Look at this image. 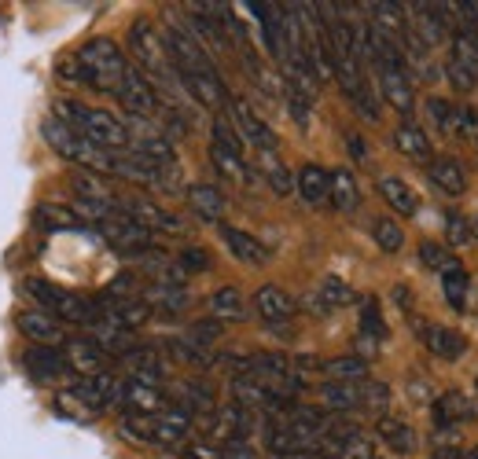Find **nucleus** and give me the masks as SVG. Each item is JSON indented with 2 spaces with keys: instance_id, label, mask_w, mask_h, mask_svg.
Instances as JSON below:
<instances>
[{
  "instance_id": "f257e3e1",
  "label": "nucleus",
  "mask_w": 478,
  "mask_h": 459,
  "mask_svg": "<svg viewBox=\"0 0 478 459\" xmlns=\"http://www.w3.org/2000/svg\"><path fill=\"white\" fill-rule=\"evenodd\" d=\"M78 63H81V85H92L96 92H118L129 63H126V55L115 41L108 37H92L81 44L78 52Z\"/></svg>"
},
{
  "instance_id": "f03ea898",
  "label": "nucleus",
  "mask_w": 478,
  "mask_h": 459,
  "mask_svg": "<svg viewBox=\"0 0 478 459\" xmlns=\"http://www.w3.org/2000/svg\"><path fill=\"white\" fill-rule=\"evenodd\" d=\"M26 295L41 305V313H48L52 320H60V323H81V327L96 323V305L85 302V298H78L74 291H67V286L52 283V279L30 276L26 279Z\"/></svg>"
},
{
  "instance_id": "7ed1b4c3",
  "label": "nucleus",
  "mask_w": 478,
  "mask_h": 459,
  "mask_svg": "<svg viewBox=\"0 0 478 459\" xmlns=\"http://www.w3.org/2000/svg\"><path fill=\"white\" fill-rule=\"evenodd\" d=\"M192 430V416H184L181 408H170L163 416H126L122 434L140 441V445H155V448H173L184 445Z\"/></svg>"
},
{
  "instance_id": "20e7f679",
  "label": "nucleus",
  "mask_w": 478,
  "mask_h": 459,
  "mask_svg": "<svg viewBox=\"0 0 478 459\" xmlns=\"http://www.w3.org/2000/svg\"><path fill=\"white\" fill-rule=\"evenodd\" d=\"M96 232L108 239L115 250H122V254H140V250L155 247V236L147 232L144 224H136L129 213H122V210H108V213H103L96 220Z\"/></svg>"
},
{
  "instance_id": "39448f33",
  "label": "nucleus",
  "mask_w": 478,
  "mask_h": 459,
  "mask_svg": "<svg viewBox=\"0 0 478 459\" xmlns=\"http://www.w3.org/2000/svg\"><path fill=\"white\" fill-rule=\"evenodd\" d=\"M166 41V52H170V60H173V70L177 78H188V74H218L214 63H210V55L202 52V41H195L184 26H166L163 33Z\"/></svg>"
},
{
  "instance_id": "423d86ee",
  "label": "nucleus",
  "mask_w": 478,
  "mask_h": 459,
  "mask_svg": "<svg viewBox=\"0 0 478 459\" xmlns=\"http://www.w3.org/2000/svg\"><path fill=\"white\" fill-rule=\"evenodd\" d=\"M122 393H126V379H118L115 371L96 375V379H78L67 389V397L78 400L85 412H103V408H111V405H122Z\"/></svg>"
},
{
  "instance_id": "0eeeda50",
  "label": "nucleus",
  "mask_w": 478,
  "mask_h": 459,
  "mask_svg": "<svg viewBox=\"0 0 478 459\" xmlns=\"http://www.w3.org/2000/svg\"><path fill=\"white\" fill-rule=\"evenodd\" d=\"M81 136L103 151H122L129 147V133L122 126V118H115L111 110H96V107H85V129Z\"/></svg>"
},
{
  "instance_id": "6e6552de",
  "label": "nucleus",
  "mask_w": 478,
  "mask_h": 459,
  "mask_svg": "<svg viewBox=\"0 0 478 459\" xmlns=\"http://www.w3.org/2000/svg\"><path fill=\"white\" fill-rule=\"evenodd\" d=\"M118 210L122 213H129L136 224H144L147 232L155 236V232H166V236H184L188 228H184V220H177L170 210H163V206H155V202H147V199H126V195H118Z\"/></svg>"
},
{
  "instance_id": "1a4fd4ad",
  "label": "nucleus",
  "mask_w": 478,
  "mask_h": 459,
  "mask_svg": "<svg viewBox=\"0 0 478 459\" xmlns=\"http://www.w3.org/2000/svg\"><path fill=\"white\" fill-rule=\"evenodd\" d=\"M118 99H122V107L129 110V114H136V118H155L158 114V92H155V85L136 70V67H129L126 70V78H122V85H118V92H115Z\"/></svg>"
},
{
  "instance_id": "9d476101",
  "label": "nucleus",
  "mask_w": 478,
  "mask_h": 459,
  "mask_svg": "<svg viewBox=\"0 0 478 459\" xmlns=\"http://www.w3.org/2000/svg\"><path fill=\"white\" fill-rule=\"evenodd\" d=\"M96 320L111 323L118 331H136V327H144L151 320V309L140 298H108V295H103L96 302Z\"/></svg>"
},
{
  "instance_id": "9b49d317",
  "label": "nucleus",
  "mask_w": 478,
  "mask_h": 459,
  "mask_svg": "<svg viewBox=\"0 0 478 459\" xmlns=\"http://www.w3.org/2000/svg\"><path fill=\"white\" fill-rule=\"evenodd\" d=\"M232 126L239 129V136L243 140H250L261 155H276V147H280V140H276V133L265 126L261 118H258V110L250 107V99H232Z\"/></svg>"
},
{
  "instance_id": "f8f14e48",
  "label": "nucleus",
  "mask_w": 478,
  "mask_h": 459,
  "mask_svg": "<svg viewBox=\"0 0 478 459\" xmlns=\"http://www.w3.org/2000/svg\"><path fill=\"white\" fill-rule=\"evenodd\" d=\"M63 361H67V368H74L81 379H96V375H108V371H111V357L103 353L92 338H74V342H67Z\"/></svg>"
},
{
  "instance_id": "ddd939ff",
  "label": "nucleus",
  "mask_w": 478,
  "mask_h": 459,
  "mask_svg": "<svg viewBox=\"0 0 478 459\" xmlns=\"http://www.w3.org/2000/svg\"><path fill=\"white\" fill-rule=\"evenodd\" d=\"M254 313L269 323V327H284L291 316H295V302L287 291H280L276 283H265L254 291Z\"/></svg>"
},
{
  "instance_id": "4468645a",
  "label": "nucleus",
  "mask_w": 478,
  "mask_h": 459,
  "mask_svg": "<svg viewBox=\"0 0 478 459\" xmlns=\"http://www.w3.org/2000/svg\"><path fill=\"white\" fill-rule=\"evenodd\" d=\"M15 323H19V331H23L26 338H33V342H37V346L56 350V346H63V342H67L63 323H60V320H52V316H48V313H41V309H26V313H19V316H15Z\"/></svg>"
},
{
  "instance_id": "2eb2a0df",
  "label": "nucleus",
  "mask_w": 478,
  "mask_h": 459,
  "mask_svg": "<svg viewBox=\"0 0 478 459\" xmlns=\"http://www.w3.org/2000/svg\"><path fill=\"white\" fill-rule=\"evenodd\" d=\"M126 371H129V382H144V386H158L163 389V353H158L155 346H136L122 357Z\"/></svg>"
},
{
  "instance_id": "dca6fc26",
  "label": "nucleus",
  "mask_w": 478,
  "mask_h": 459,
  "mask_svg": "<svg viewBox=\"0 0 478 459\" xmlns=\"http://www.w3.org/2000/svg\"><path fill=\"white\" fill-rule=\"evenodd\" d=\"M122 405L129 408V416H163L173 408V400L158 389V386H144V382H126Z\"/></svg>"
},
{
  "instance_id": "f3484780",
  "label": "nucleus",
  "mask_w": 478,
  "mask_h": 459,
  "mask_svg": "<svg viewBox=\"0 0 478 459\" xmlns=\"http://www.w3.org/2000/svg\"><path fill=\"white\" fill-rule=\"evenodd\" d=\"M181 89L188 92V99H195L199 107H210V110H225L229 103V92H225V81L218 74H188L181 78Z\"/></svg>"
},
{
  "instance_id": "a211bd4d",
  "label": "nucleus",
  "mask_w": 478,
  "mask_h": 459,
  "mask_svg": "<svg viewBox=\"0 0 478 459\" xmlns=\"http://www.w3.org/2000/svg\"><path fill=\"white\" fill-rule=\"evenodd\" d=\"M431 416H435V426H438V430H453V426L474 419V405H471L464 393L449 389V393H442L435 405H431Z\"/></svg>"
},
{
  "instance_id": "6ab92c4d",
  "label": "nucleus",
  "mask_w": 478,
  "mask_h": 459,
  "mask_svg": "<svg viewBox=\"0 0 478 459\" xmlns=\"http://www.w3.org/2000/svg\"><path fill=\"white\" fill-rule=\"evenodd\" d=\"M74 192L85 206H99V210H118V192L103 181L99 173H85V169H78L74 173Z\"/></svg>"
},
{
  "instance_id": "aec40b11",
  "label": "nucleus",
  "mask_w": 478,
  "mask_h": 459,
  "mask_svg": "<svg viewBox=\"0 0 478 459\" xmlns=\"http://www.w3.org/2000/svg\"><path fill=\"white\" fill-rule=\"evenodd\" d=\"M221 239L225 247L232 250V258H239L243 265H265L269 261V250L261 247V239H254L250 232H243V228H232V224H221Z\"/></svg>"
},
{
  "instance_id": "412c9836",
  "label": "nucleus",
  "mask_w": 478,
  "mask_h": 459,
  "mask_svg": "<svg viewBox=\"0 0 478 459\" xmlns=\"http://www.w3.org/2000/svg\"><path fill=\"white\" fill-rule=\"evenodd\" d=\"M23 364H26V371H30L33 379H41V382H52V379H60V375L70 371L67 361H63V353H60V350H48V346H30V350L23 353Z\"/></svg>"
},
{
  "instance_id": "4be33fe9",
  "label": "nucleus",
  "mask_w": 478,
  "mask_h": 459,
  "mask_svg": "<svg viewBox=\"0 0 478 459\" xmlns=\"http://www.w3.org/2000/svg\"><path fill=\"white\" fill-rule=\"evenodd\" d=\"M380 70V89H383V99H390L394 110L408 114L412 110V85H408V70H398V67H376Z\"/></svg>"
},
{
  "instance_id": "5701e85b",
  "label": "nucleus",
  "mask_w": 478,
  "mask_h": 459,
  "mask_svg": "<svg viewBox=\"0 0 478 459\" xmlns=\"http://www.w3.org/2000/svg\"><path fill=\"white\" fill-rule=\"evenodd\" d=\"M295 188H298V195L309 202V206H321V202H328V192H332V173L328 169H321V165H302L298 169V181H295Z\"/></svg>"
},
{
  "instance_id": "b1692460",
  "label": "nucleus",
  "mask_w": 478,
  "mask_h": 459,
  "mask_svg": "<svg viewBox=\"0 0 478 459\" xmlns=\"http://www.w3.org/2000/svg\"><path fill=\"white\" fill-rule=\"evenodd\" d=\"M140 302L151 309V305H158V309H166V313H181L184 305H188V286H170V283H144L140 286Z\"/></svg>"
},
{
  "instance_id": "393cba45",
  "label": "nucleus",
  "mask_w": 478,
  "mask_h": 459,
  "mask_svg": "<svg viewBox=\"0 0 478 459\" xmlns=\"http://www.w3.org/2000/svg\"><path fill=\"white\" fill-rule=\"evenodd\" d=\"M33 224L41 228V232H78L81 228V217L67 206H56V202H41L33 210Z\"/></svg>"
},
{
  "instance_id": "a878e982",
  "label": "nucleus",
  "mask_w": 478,
  "mask_h": 459,
  "mask_svg": "<svg viewBox=\"0 0 478 459\" xmlns=\"http://www.w3.org/2000/svg\"><path fill=\"white\" fill-rule=\"evenodd\" d=\"M394 147H398L405 158H412V162H431V155H435L427 133H423L419 126H412V122H405V126L394 129Z\"/></svg>"
},
{
  "instance_id": "bb28decb",
  "label": "nucleus",
  "mask_w": 478,
  "mask_h": 459,
  "mask_svg": "<svg viewBox=\"0 0 478 459\" xmlns=\"http://www.w3.org/2000/svg\"><path fill=\"white\" fill-rule=\"evenodd\" d=\"M92 327H96V338H92V342H96V346L108 353L111 361H115V357L122 361L129 350H136V334H133V331H118V327L103 323V320H96Z\"/></svg>"
},
{
  "instance_id": "cd10ccee",
  "label": "nucleus",
  "mask_w": 478,
  "mask_h": 459,
  "mask_svg": "<svg viewBox=\"0 0 478 459\" xmlns=\"http://www.w3.org/2000/svg\"><path fill=\"white\" fill-rule=\"evenodd\" d=\"M423 342H427V350H431L435 357H442V361H456V357H464V350H467V338H464L460 331H453V327H427Z\"/></svg>"
},
{
  "instance_id": "c85d7f7f",
  "label": "nucleus",
  "mask_w": 478,
  "mask_h": 459,
  "mask_svg": "<svg viewBox=\"0 0 478 459\" xmlns=\"http://www.w3.org/2000/svg\"><path fill=\"white\" fill-rule=\"evenodd\" d=\"M184 195H188V206L195 210L199 220H218L225 210V195L214 184H192Z\"/></svg>"
},
{
  "instance_id": "c756f323",
  "label": "nucleus",
  "mask_w": 478,
  "mask_h": 459,
  "mask_svg": "<svg viewBox=\"0 0 478 459\" xmlns=\"http://www.w3.org/2000/svg\"><path fill=\"white\" fill-rule=\"evenodd\" d=\"M328 202H332L339 213H353V210L361 206V188H357V181H353L350 169H335V173H332Z\"/></svg>"
},
{
  "instance_id": "7c9ffc66",
  "label": "nucleus",
  "mask_w": 478,
  "mask_h": 459,
  "mask_svg": "<svg viewBox=\"0 0 478 459\" xmlns=\"http://www.w3.org/2000/svg\"><path fill=\"white\" fill-rule=\"evenodd\" d=\"M210 158H214V169L225 181H232V184H254V169L239 155H232V151H225L218 144H210Z\"/></svg>"
},
{
  "instance_id": "2f4dec72",
  "label": "nucleus",
  "mask_w": 478,
  "mask_h": 459,
  "mask_svg": "<svg viewBox=\"0 0 478 459\" xmlns=\"http://www.w3.org/2000/svg\"><path fill=\"white\" fill-rule=\"evenodd\" d=\"M166 353L177 361V364H188V368H210L214 364V357H210L206 346H199V342H192L188 334H177L166 342Z\"/></svg>"
},
{
  "instance_id": "473e14b6",
  "label": "nucleus",
  "mask_w": 478,
  "mask_h": 459,
  "mask_svg": "<svg viewBox=\"0 0 478 459\" xmlns=\"http://www.w3.org/2000/svg\"><path fill=\"white\" fill-rule=\"evenodd\" d=\"M431 181L435 188H442L445 195H464L467 192V177H464V169L456 158H438L431 162Z\"/></svg>"
},
{
  "instance_id": "72a5a7b5",
  "label": "nucleus",
  "mask_w": 478,
  "mask_h": 459,
  "mask_svg": "<svg viewBox=\"0 0 478 459\" xmlns=\"http://www.w3.org/2000/svg\"><path fill=\"white\" fill-rule=\"evenodd\" d=\"M380 195L390 202V210H398L401 217H412L416 210H419V199H416V192L401 181V177H383L380 181Z\"/></svg>"
},
{
  "instance_id": "f704fd0d",
  "label": "nucleus",
  "mask_w": 478,
  "mask_h": 459,
  "mask_svg": "<svg viewBox=\"0 0 478 459\" xmlns=\"http://www.w3.org/2000/svg\"><path fill=\"white\" fill-rule=\"evenodd\" d=\"M210 313H214V320H247V298L236 286H221L210 295Z\"/></svg>"
},
{
  "instance_id": "c9c22d12",
  "label": "nucleus",
  "mask_w": 478,
  "mask_h": 459,
  "mask_svg": "<svg viewBox=\"0 0 478 459\" xmlns=\"http://www.w3.org/2000/svg\"><path fill=\"white\" fill-rule=\"evenodd\" d=\"M376 430H380V437H383V441H387L394 452H401V455L416 452V434H412V426H408V423L383 416V419L376 423Z\"/></svg>"
},
{
  "instance_id": "e433bc0d",
  "label": "nucleus",
  "mask_w": 478,
  "mask_h": 459,
  "mask_svg": "<svg viewBox=\"0 0 478 459\" xmlns=\"http://www.w3.org/2000/svg\"><path fill=\"white\" fill-rule=\"evenodd\" d=\"M321 400L332 412H350V408H361V389L353 382H328L321 386Z\"/></svg>"
},
{
  "instance_id": "4c0bfd02",
  "label": "nucleus",
  "mask_w": 478,
  "mask_h": 459,
  "mask_svg": "<svg viewBox=\"0 0 478 459\" xmlns=\"http://www.w3.org/2000/svg\"><path fill=\"white\" fill-rule=\"evenodd\" d=\"M258 165H261L265 181H269V188H273L276 195H291V192H295V177H291V169H287L276 155H261V158H258Z\"/></svg>"
},
{
  "instance_id": "58836bf2",
  "label": "nucleus",
  "mask_w": 478,
  "mask_h": 459,
  "mask_svg": "<svg viewBox=\"0 0 478 459\" xmlns=\"http://www.w3.org/2000/svg\"><path fill=\"white\" fill-rule=\"evenodd\" d=\"M316 298L324 302V309L332 313V309H346V305H353V286L350 283H342L339 276H324L321 279V291H316Z\"/></svg>"
},
{
  "instance_id": "ea45409f",
  "label": "nucleus",
  "mask_w": 478,
  "mask_h": 459,
  "mask_svg": "<svg viewBox=\"0 0 478 459\" xmlns=\"http://www.w3.org/2000/svg\"><path fill=\"white\" fill-rule=\"evenodd\" d=\"M453 63L464 67L471 78H478V41H474V33H467V30L453 33Z\"/></svg>"
},
{
  "instance_id": "a19ab883",
  "label": "nucleus",
  "mask_w": 478,
  "mask_h": 459,
  "mask_svg": "<svg viewBox=\"0 0 478 459\" xmlns=\"http://www.w3.org/2000/svg\"><path fill=\"white\" fill-rule=\"evenodd\" d=\"M371 239H376V247L383 254H398L405 247V232H401V224L390 220V217H380L376 224H371Z\"/></svg>"
},
{
  "instance_id": "79ce46f5",
  "label": "nucleus",
  "mask_w": 478,
  "mask_h": 459,
  "mask_svg": "<svg viewBox=\"0 0 478 459\" xmlns=\"http://www.w3.org/2000/svg\"><path fill=\"white\" fill-rule=\"evenodd\" d=\"M442 291H445V302L453 309H467V272L460 265H449L445 276H442Z\"/></svg>"
},
{
  "instance_id": "37998d69",
  "label": "nucleus",
  "mask_w": 478,
  "mask_h": 459,
  "mask_svg": "<svg viewBox=\"0 0 478 459\" xmlns=\"http://www.w3.org/2000/svg\"><path fill=\"white\" fill-rule=\"evenodd\" d=\"M321 368H324V375L332 382H353V379L368 375V361H361V357H339V361H328Z\"/></svg>"
},
{
  "instance_id": "c03bdc74",
  "label": "nucleus",
  "mask_w": 478,
  "mask_h": 459,
  "mask_svg": "<svg viewBox=\"0 0 478 459\" xmlns=\"http://www.w3.org/2000/svg\"><path fill=\"white\" fill-rule=\"evenodd\" d=\"M361 331H364V338H376V342L387 338V320H383L376 298H364V305H361Z\"/></svg>"
},
{
  "instance_id": "a18cd8bd",
  "label": "nucleus",
  "mask_w": 478,
  "mask_h": 459,
  "mask_svg": "<svg viewBox=\"0 0 478 459\" xmlns=\"http://www.w3.org/2000/svg\"><path fill=\"white\" fill-rule=\"evenodd\" d=\"M214 144L243 158V136L236 133V126H232L229 114H214Z\"/></svg>"
},
{
  "instance_id": "49530a36",
  "label": "nucleus",
  "mask_w": 478,
  "mask_h": 459,
  "mask_svg": "<svg viewBox=\"0 0 478 459\" xmlns=\"http://www.w3.org/2000/svg\"><path fill=\"white\" fill-rule=\"evenodd\" d=\"M357 389H361V408H368V412H383L390 405V389L383 382H364Z\"/></svg>"
},
{
  "instance_id": "de8ad7c7",
  "label": "nucleus",
  "mask_w": 478,
  "mask_h": 459,
  "mask_svg": "<svg viewBox=\"0 0 478 459\" xmlns=\"http://www.w3.org/2000/svg\"><path fill=\"white\" fill-rule=\"evenodd\" d=\"M221 334H225L221 320H199V323H192V331H188V338L199 342V346H214Z\"/></svg>"
},
{
  "instance_id": "09e8293b",
  "label": "nucleus",
  "mask_w": 478,
  "mask_h": 459,
  "mask_svg": "<svg viewBox=\"0 0 478 459\" xmlns=\"http://www.w3.org/2000/svg\"><path fill=\"white\" fill-rule=\"evenodd\" d=\"M445 239H449V247H467L471 224H467L464 213H449V217H445Z\"/></svg>"
},
{
  "instance_id": "8fccbe9b",
  "label": "nucleus",
  "mask_w": 478,
  "mask_h": 459,
  "mask_svg": "<svg viewBox=\"0 0 478 459\" xmlns=\"http://www.w3.org/2000/svg\"><path fill=\"white\" fill-rule=\"evenodd\" d=\"M140 279L136 276H129V272H122L118 279H111V286H108V291H103V295H108V298H140Z\"/></svg>"
},
{
  "instance_id": "3c124183",
  "label": "nucleus",
  "mask_w": 478,
  "mask_h": 459,
  "mask_svg": "<svg viewBox=\"0 0 478 459\" xmlns=\"http://www.w3.org/2000/svg\"><path fill=\"white\" fill-rule=\"evenodd\" d=\"M419 258H423V265H427V268H438V272H445L449 265H456L453 254L445 247H438V243H423L419 247Z\"/></svg>"
},
{
  "instance_id": "603ef678",
  "label": "nucleus",
  "mask_w": 478,
  "mask_h": 459,
  "mask_svg": "<svg viewBox=\"0 0 478 459\" xmlns=\"http://www.w3.org/2000/svg\"><path fill=\"white\" fill-rule=\"evenodd\" d=\"M177 261H181V268H184L188 276H192V272H206V268H210V254H206L202 247H184Z\"/></svg>"
},
{
  "instance_id": "864d4df0",
  "label": "nucleus",
  "mask_w": 478,
  "mask_h": 459,
  "mask_svg": "<svg viewBox=\"0 0 478 459\" xmlns=\"http://www.w3.org/2000/svg\"><path fill=\"white\" fill-rule=\"evenodd\" d=\"M449 133L474 136V133H478V114L467 110V107H453V126H449Z\"/></svg>"
},
{
  "instance_id": "5fc2aeb1",
  "label": "nucleus",
  "mask_w": 478,
  "mask_h": 459,
  "mask_svg": "<svg viewBox=\"0 0 478 459\" xmlns=\"http://www.w3.org/2000/svg\"><path fill=\"white\" fill-rule=\"evenodd\" d=\"M427 114H431V122L438 126V129H445L449 133V126H453V107L445 103V99H427Z\"/></svg>"
},
{
  "instance_id": "6e6d98bb",
  "label": "nucleus",
  "mask_w": 478,
  "mask_h": 459,
  "mask_svg": "<svg viewBox=\"0 0 478 459\" xmlns=\"http://www.w3.org/2000/svg\"><path fill=\"white\" fill-rule=\"evenodd\" d=\"M184 459H221V445H210V441H195L184 448Z\"/></svg>"
},
{
  "instance_id": "4d7b16f0",
  "label": "nucleus",
  "mask_w": 478,
  "mask_h": 459,
  "mask_svg": "<svg viewBox=\"0 0 478 459\" xmlns=\"http://www.w3.org/2000/svg\"><path fill=\"white\" fill-rule=\"evenodd\" d=\"M445 70H449V81H453V85H456L460 92H467V89H474V78H471V74H467L464 67H456L453 60L445 63Z\"/></svg>"
},
{
  "instance_id": "13d9d810",
  "label": "nucleus",
  "mask_w": 478,
  "mask_h": 459,
  "mask_svg": "<svg viewBox=\"0 0 478 459\" xmlns=\"http://www.w3.org/2000/svg\"><path fill=\"white\" fill-rule=\"evenodd\" d=\"M221 459H258V455L247 441H236V445H221Z\"/></svg>"
},
{
  "instance_id": "bf43d9fd",
  "label": "nucleus",
  "mask_w": 478,
  "mask_h": 459,
  "mask_svg": "<svg viewBox=\"0 0 478 459\" xmlns=\"http://www.w3.org/2000/svg\"><path fill=\"white\" fill-rule=\"evenodd\" d=\"M435 459H471V452L460 445H435Z\"/></svg>"
},
{
  "instance_id": "052dcab7",
  "label": "nucleus",
  "mask_w": 478,
  "mask_h": 459,
  "mask_svg": "<svg viewBox=\"0 0 478 459\" xmlns=\"http://www.w3.org/2000/svg\"><path fill=\"white\" fill-rule=\"evenodd\" d=\"M346 144H350L353 158H357V162H364V144H361V136H357V133H350V140H346Z\"/></svg>"
},
{
  "instance_id": "680f3d73",
  "label": "nucleus",
  "mask_w": 478,
  "mask_h": 459,
  "mask_svg": "<svg viewBox=\"0 0 478 459\" xmlns=\"http://www.w3.org/2000/svg\"><path fill=\"white\" fill-rule=\"evenodd\" d=\"M471 239H478V217L471 220Z\"/></svg>"
},
{
  "instance_id": "e2e57ef3",
  "label": "nucleus",
  "mask_w": 478,
  "mask_h": 459,
  "mask_svg": "<svg viewBox=\"0 0 478 459\" xmlns=\"http://www.w3.org/2000/svg\"><path fill=\"white\" fill-rule=\"evenodd\" d=\"M471 459H478V445H474V448H471Z\"/></svg>"
},
{
  "instance_id": "0e129e2a",
  "label": "nucleus",
  "mask_w": 478,
  "mask_h": 459,
  "mask_svg": "<svg viewBox=\"0 0 478 459\" xmlns=\"http://www.w3.org/2000/svg\"><path fill=\"white\" fill-rule=\"evenodd\" d=\"M474 389H478V379H474Z\"/></svg>"
}]
</instances>
